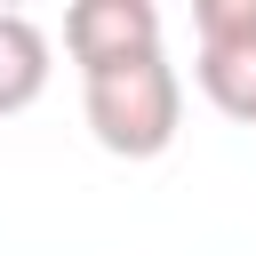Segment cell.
Here are the masks:
<instances>
[{"label": "cell", "mask_w": 256, "mask_h": 256, "mask_svg": "<svg viewBox=\"0 0 256 256\" xmlns=\"http://www.w3.org/2000/svg\"><path fill=\"white\" fill-rule=\"evenodd\" d=\"M48 32L24 16V8H0V120L8 112H32L40 88H48Z\"/></svg>", "instance_id": "cell-4"}, {"label": "cell", "mask_w": 256, "mask_h": 256, "mask_svg": "<svg viewBox=\"0 0 256 256\" xmlns=\"http://www.w3.org/2000/svg\"><path fill=\"white\" fill-rule=\"evenodd\" d=\"M192 32H200V64H192L200 96L224 120L256 128V0H200Z\"/></svg>", "instance_id": "cell-2"}, {"label": "cell", "mask_w": 256, "mask_h": 256, "mask_svg": "<svg viewBox=\"0 0 256 256\" xmlns=\"http://www.w3.org/2000/svg\"><path fill=\"white\" fill-rule=\"evenodd\" d=\"M80 112H88V136L112 160H160L176 144V128H184V80H176L168 56H136V64L88 72Z\"/></svg>", "instance_id": "cell-1"}, {"label": "cell", "mask_w": 256, "mask_h": 256, "mask_svg": "<svg viewBox=\"0 0 256 256\" xmlns=\"http://www.w3.org/2000/svg\"><path fill=\"white\" fill-rule=\"evenodd\" d=\"M64 48H72L80 80L136 64V56H160V8L152 0H80V8H64Z\"/></svg>", "instance_id": "cell-3"}]
</instances>
